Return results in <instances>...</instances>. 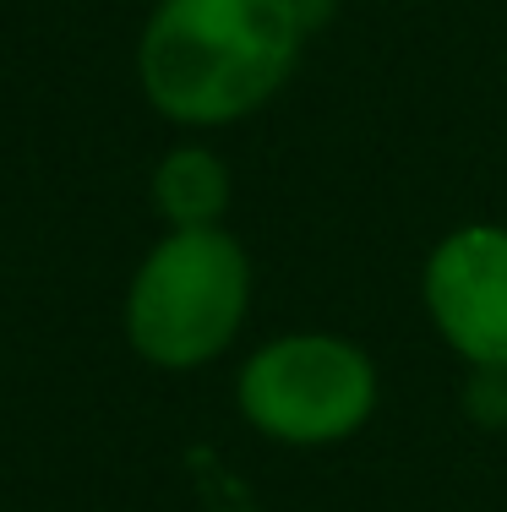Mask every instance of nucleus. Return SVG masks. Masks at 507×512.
<instances>
[{
  "label": "nucleus",
  "mask_w": 507,
  "mask_h": 512,
  "mask_svg": "<svg viewBox=\"0 0 507 512\" xmlns=\"http://www.w3.org/2000/svg\"><path fill=\"white\" fill-rule=\"evenodd\" d=\"M311 17L306 0H159L137 44L142 93L180 126H229L284 88Z\"/></svg>",
  "instance_id": "nucleus-1"
},
{
  "label": "nucleus",
  "mask_w": 507,
  "mask_h": 512,
  "mask_svg": "<svg viewBox=\"0 0 507 512\" xmlns=\"http://www.w3.org/2000/svg\"><path fill=\"white\" fill-rule=\"evenodd\" d=\"M251 306V262L224 229H169L142 256L126 295V333L164 371L219 360Z\"/></svg>",
  "instance_id": "nucleus-2"
},
{
  "label": "nucleus",
  "mask_w": 507,
  "mask_h": 512,
  "mask_svg": "<svg viewBox=\"0 0 507 512\" xmlns=\"http://www.w3.org/2000/svg\"><path fill=\"white\" fill-rule=\"evenodd\" d=\"M240 409L273 442H344L377 409V365L366 360V349L333 333L273 338L240 371Z\"/></svg>",
  "instance_id": "nucleus-3"
},
{
  "label": "nucleus",
  "mask_w": 507,
  "mask_h": 512,
  "mask_svg": "<svg viewBox=\"0 0 507 512\" xmlns=\"http://www.w3.org/2000/svg\"><path fill=\"white\" fill-rule=\"evenodd\" d=\"M426 311L453 355L507 371V229L469 224L431 251Z\"/></svg>",
  "instance_id": "nucleus-4"
},
{
  "label": "nucleus",
  "mask_w": 507,
  "mask_h": 512,
  "mask_svg": "<svg viewBox=\"0 0 507 512\" xmlns=\"http://www.w3.org/2000/svg\"><path fill=\"white\" fill-rule=\"evenodd\" d=\"M153 202L169 229H219L229 207V175L208 148H175L153 175Z\"/></svg>",
  "instance_id": "nucleus-5"
},
{
  "label": "nucleus",
  "mask_w": 507,
  "mask_h": 512,
  "mask_svg": "<svg viewBox=\"0 0 507 512\" xmlns=\"http://www.w3.org/2000/svg\"><path fill=\"white\" fill-rule=\"evenodd\" d=\"M306 6H311V11H322V6H328V0H306Z\"/></svg>",
  "instance_id": "nucleus-6"
}]
</instances>
